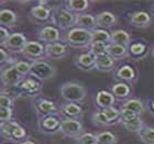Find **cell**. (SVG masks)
<instances>
[{"label":"cell","mask_w":154,"mask_h":144,"mask_svg":"<svg viewBox=\"0 0 154 144\" xmlns=\"http://www.w3.org/2000/svg\"><path fill=\"white\" fill-rule=\"evenodd\" d=\"M61 96L67 103H78L87 96V90L77 83H65L61 86Z\"/></svg>","instance_id":"1"},{"label":"cell","mask_w":154,"mask_h":144,"mask_svg":"<svg viewBox=\"0 0 154 144\" xmlns=\"http://www.w3.org/2000/svg\"><path fill=\"white\" fill-rule=\"evenodd\" d=\"M66 42L69 46H73V47H87L93 43V34H91V31L76 26L68 32L66 36Z\"/></svg>","instance_id":"2"},{"label":"cell","mask_w":154,"mask_h":144,"mask_svg":"<svg viewBox=\"0 0 154 144\" xmlns=\"http://www.w3.org/2000/svg\"><path fill=\"white\" fill-rule=\"evenodd\" d=\"M52 22L60 29H72L76 26V14L65 8H56L51 16Z\"/></svg>","instance_id":"3"},{"label":"cell","mask_w":154,"mask_h":144,"mask_svg":"<svg viewBox=\"0 0 154 144\" xmlns=\"http://www.w3.org/2000/svg\"><path fill=\"white\" fill-rule=\"evenodd\" d=\"M56 69L51 63L46 61L40 60L31 63V71H30V76L34 77L36 79L41 80H48L51 79L55 76Z\"/></svg>","instance_id":"4"},{"label":"cell","mask_w":154,"mask_h":144,"mask_svg":"<svg viewBox=\"0 0 154 144\" xmlns=\"http://www.w3.org/2000/svg\"><path fill=\"white\" fill-rule=\"evenodd\" d=\"M1 134L3 138L8 139L10 141H16V140H22L26 135V132L17 122L9 121L6 123H1Z\"/></svg>","instance_id":"5"},{"label":"cell","mask_w":154,"mask_h":144,"mask_svg":"<svg viewBox=\"0 0 154 144\" xmlns=\"http://www.w3.org/2000/svg\"><path fill=\"white\" fill-rule=\"evenodd\" d=\"M21 53L28 60H31L33 62L40 61L45 55V46L42 43H40V42L30 41L23 47Z\"/></svg>","instance_id":"6"},{"label":"cell","mask_w":154,"mask_h":144,"mask_svg":"<svg viewBox=\"0 0 154 144\" xmlns=\"http://www.w3.org/2000/svg\"><path fill=\"white\" fill-rule=\"evenodd\" d=\"M60 132L68 138L77 139L83 133V124L76 119H64L61 122Z\"/></svg>","instance_id":"7"},{"label":"cell","mask_w":154,"mask_h":144,"mask_svg":"<svg viewBox=\"0 0 154 144\" xmlns=\"http://www.w3.org/2000/svg\"><path fill=\"white\" fill-rule=\"evenodd\" d=\"M42 85H43V81L30 76L29 78H23L22 81L19 84V87L22 91L23 96L32 97L38 95L41 91Z\"/></svg>","instance_id":"8"},{"label":"cell","mask_w":154,"mask_h":144,"mask_svg":"<svg viewBox=\"0 0 154 144\" xmlns=\"http://www.w3.org/2000/svg\"><path fill=\"white\" fill-rule=\"evenodd\" d=\"M23 80V77L19 74L14 66H10V67L3 69L1 73V81H2L5 87L10 86H19V84Z\"/></svg>","instance_id":"9"},{"label":"cell","mask_w":154,"mask_h":144,"mask_svg":"<svg viewBox=\"0 0 154 144\" xmlns=\"http://www.w3.org/2000/svg\"><path fill=\"white\" fill-rule=\"evenodd\" d=\"M38 38H40V41L44 42L46 44L57 43L60 41V38H61V33H60V30L56 26H46L40 31Z\"/></svg>","instance_id":"10"},{"label":"cell","mask_w":154,"mask_h":144,"mask_svg":"<svg viewBox=\"0 0 154 144\" xmlns=\"http://www.w3.org/2000/svg\"><path fill=\"white\" fill-rule=\"evenodd\" d=\"M28 43L26 36L22 33H12L10 38L7 40L3 46H6L7 50H11L14 52H21L23 47Z\"/></svg>","instance_id":"11"},{"label":"cell","mask_w":154,"mask_h":144,"mask_svg":"<svg viewBox=\"0 0 154 144\" xmlns=\"http://www.w3.org/2000/svg\"><path fill=\"white\" fill-rule=\"evenodd\" d=\"M61 120L56 117V115H48L42 119L41 123H40V128L42 132L44 133H55V132L60 131V127H61Z\"/></svg>","instance_id":"12"},{"label":"cell","mask_w":154,"mask_h":144,"mask_svg":"<svg viewBox=\"0 0 154 144\" xmlns=\"http://www.w3.org/2000/svg\"><path fill=\"white\" fill-rule=\"evenodd\" d=\"M76 26L93 32L97 28L96 17L88 13H78L76 14Z\"/></svg>","instance_id":"13"},{"label":"cell","mask_w":154,"mask_h":144,"mask_svg":"<svg viewBox=\"0 0 154 144\" xmlns=\"http://www.w3.org/2000/svg\"><path fill=\"white\" fill-rule=\"evenodd\" d=\"M67 54V45L62 43L45 44V55L51 58H61Z\"/></svg>","instance_id":"14"},{"label":"cell","mask_w":154,"mask_h":144,"mask_svg":"<svg viewBox=\"0 0 154 144\" xmlns=\"http://www.w3.org/2000/svg\"><path fill=\"white\" fill-rule=\"evenodd\" d=\"M35 108H36V111H38L40 115H44V117L54 115H56V112L58 111L57 106H56L53 101L48 100V99L38 100L35 105Z\"/></svg>","instance_id":"15"},{"label":"cell","mask_w":154,"mask_h":144,"mask_svg":"<svg viewBox=\"0 0 154 144\" xmlns=\"http://www.w3.org/2000/svg\"><path fill=\"white\" fill-rule=\"evenodd\" d=\"M96 105L99 107L101 110L109 107H113L115 103V96L112 93H109L107 90H100L96 95Z\"/></svg>","instance_id":"16"},{"label":"cell","mask_w":154,"mask_h":144,"mask_svg":"<svg viewBox=\"0 0 154 144\" xmlns=\"http://www.w3.org/2000/svg\"><path fill=\"white\" fill-rule=\"evenodd\" d=\"M96 64V56L91 53H84L80 54L76 60V66L83 71H90L95 68Z\"/></svg>","instance_id":"17"},{"label":"cell","mask_w":154,"mask_h":144,"mask_svg":"<svg viewBox=\"0 0 154 144\" xmlns=\"http://www.w3.org/2000/svg\"><path fill=\"white\" fill-rule=\"evenodd\" d=\"M115 58H112L109 54H103L99 56H96V64H95V69L103 72L111 71L115 66Z\"/></svg>","instance_id":"18"},{"label":"cell","mask_w":154,"mask_h":144,"mask_svg":"<svg viewBox=\"0 0 154 144\" xmlns=\"http://www.w3.org/2000/svg\"><path fill=\"white\" fill-rule=\"evenodd\" d=\"M97 26H99L101 29L103 28H110L117 22V18L113 13L109 11H103V12L98 13L96 16Z\"/></svg>","instance_id":"19"},{"label":"cell","mask_w":154,"mask_h":144,"mask_svg":"<svg viewBox=\"0 0 154 144\" xmlns=\"http://www.w3.org/2000/svg\"><path fill=\"white\" fill-rule=\"evenodd\" d=\"M151 21V16L145 11H137L131 16L130 18V22L132 26H137V28H144L148 26L149 23Z\"/></svg>","instance_id":"20"},{"label":"cell","mask_w":154,"mask_h":144,"mask_svg":"<svg viewBox=\"0 0 154 144\" xmlns=\"http://www.w3.org/2000/svg\"><path fill=\"white\" fill-rule=\"evenodd\" d=\"M107 54H109L115 60H122V58L128 56L129 47L123 46V45L109 43L108 44V48H107Z\"/></svg>","instance_id":"21"},{"label":"cell","mask_w":154,"mask_h":144,"mask_svg":"<svg viewBox=\"0 0 154 144\" xmlns=\"http://www.w3.org/2000/svg\"><path fill=\"white\" fill-rule=\"evenodd\" d=\"M17 23V13L10 9H2L0 12V24L3 28H13Z\"/></svg>","instance_id":"22"},{"label":"cell","mask_w":154,"mask_h":144,"mask_svg":"<svg viewBox=\"0 0 154 144\" xmlns=\"http://www.w3.org/2000/svg\"><path fill=\"white\" fill-rule=\"evenodd\" d=\"M62 115H65V119H75L80 115L82 108L79 105L74 103H67L61 108Z\"/></svg>","instance_id":"23"},{"label":"cell","mask_w":154,"mask_h":144,"mask_svg":"<svg viewBox=\"0 0 154 144\" xmlns=\"http://www.w3.org/2000/svg\"><path fill=\"white\" fill-rule=\"evenodd\" d=\"M130 41H131V38H130L129 33L123 31V30H116L111 33V42L110 43L123 45V46L128 47L130 45Z\"/></svg>","instance_id":"24"},{"label":"cell","mask_w":154,"mask_h":144,"mask_svg":"<svg viewBox=\"0 0 154 144\" xmlns=\"http://www.w3.org/2000/svg\"><path fill=\"white\" fill-rule=\"evenodd\" d=\"M31 14L34 19L38 20V21H46L50 19L51 10L43 5H38V6L33 7L31 9Z\"/></svg>","instance_id":"25"},{"label":"cell","mask_w":154,"mask_h":144,"mask_svg":"<svg viewBox=\"0 0 154 144\" xmlns=\"http://www.w3.org/2000/svg\"><path fill=\"white\" fill-rule=\"evenodd\" d=\"M89 1L87 0H69L67 2V9L75 14L83 13L85 10L88 9Z\"/></svg>","instance_id":"26"},{"label":"cell","mask_w":154,"mask_h":144,"mask_svg":"<svg viewBox=\"0 0 154 144\" xmlns=\"http://www.w3.org/2000/svg\"><path fill=\"white\" fill-rule=\"evenodd\" d=\"M122 124L125 128V130L132 132V133H139L144 125H143V120L140 118V115L135 118L128 120V121H122Z\"/></svg>","instance_id":"27"},{"label":"cell","mask_w":154,"mask_h":144,"mask_svg":"<svg viewBox=\"0 0 154 144\" xmlns=\"http://www.w3.org/2000/svg\"><path fill=\"white\" fill-rule=\"evenodd\" d=\"M122 108L131 110V111L134 112L137 115H140L144 112V105H143V103H142L141 100H139V99H130V100H128V101H125V103H123Z\"/></svg>","instance_id":"28"},{"label":"cell","mask_w":154,"mask_h":144,"mask_svg":"<svg viewBox=\"0 0 154 144\" xmlns=\"http://www.w3.org/2000/svg\"><path fill=\"white\" fill-rule=\"evenodd\" d=\"M117 77L121 80H127V81H131L134 79L135 73L134 69L130 66V65H123L117 71Z\"/></svg>","instance_id":"29"},{"label":"cell","mask_w":154,"mask_h":144,"mask_svg":"<svg viewBox=\"0 0 154 144\" xmlns=\"http://www.w3.org/2000/svg\"><path fill=\"white\" fill-rule=\"evenodd\" d=\"M138 135L144 144H154V128L152 127H143Z\"/></svg>","instance_id":"30"},{"label":"cell","mask_w":154,"mask_h":144,"mask_svg":"<svg viewBox=\"0 0 154 144\" xmlns=\"http://www.w3.org/2000/svg\"><path fill=\"white\" fill-rule=\"evenodd\" d=\"M91 34H93V42H101L106 44H109V42H111V33L106 30L96 29L91 32Z\"/></svg>","instance_id":"31"},{"label":"cell","mask_w":154,"mask_h":144,"mask_svg":"<svg viewBox=\"0 0 154 144\" xmlns=\"http://www.w3.org/2000/svg\"><path fill=\"white\" fill-rule=\"evenodd\" d=\"M112 93L113 96L119 98V99L127 98L130 95V87L123 83L116 84L115 86H112Z\"/></svg>","instance_id":"32"},{"label":"cell","mask_w":154,"mask_h":144,"mask_svg":"<svg viewBox=\"0 0 154 144\" xmlns=\"http://www.w3.org/2000/svg\"><path fill=\"white\" fill-rule=\"evenodd\" d=\"M97 143L98 144H116L117 138L111 132L103 131L97 134Z\"/></svg>","instance_id":"33"},{"label":"cell","mask_w":154,"mask_h":144,"mask_svg":"<svg viewBox=\"0 0 154 144\" xmlns=\"http://www.w3.org/2000/svg\"><path fill=\"white\" fill-rule=\"evenodd\" d=\"M101 111L103 112V115H106V118L108 119V121L110 122V124L116 121H120L121 119V113L118 109H116L115 107H109V108L103 109Z\"/></svg>","instance_id":"34"},{"label":"cell","mask_w":154,"mask_h":144,"mask_svg":"<svg viewBox=\"0 0 154 144\" xmlns=\"http://www.w3.org/2000/svg\"><path fill=\"white\" fill-rule=\"evenodd\" d=\"M1 93L7 95V96L9 97L10 99H12L13 101L17 100L19 97L23 96L22 91L20 89L19 86H10V87H5L2 90H1Z\"/></svg>","instance_id":"35"},{"label":"cell","mask_w":154,"mask_h":144,"mask_svg":"<svg viewBox=\"0 0 154 144\" xmlns=\"http://www.w3.org/2000/svg\"><path fill=\"white\" fill-rule=\"evenodd\" d=\"M108 44L106 43H101V42H93L90 45V53L94 54L95 56H99V55L106 54Z\"/></svg>","instance_id":"36"},{"label":"cell","mask_w":154,"mask_h":144,"mask_svg":"<svg viewBox=\"0 0 154 144\" xmlns=\"http://www.w3.org/2000/svg\"><path fill=\"white\" fill-rule=\"evenodd\" d=\"M146 52V46L143 43H132L129 47V53L135 57H140L145 54Z\"/></svg>","instance_id":"37"},{"label":"cell","mask_w":154,"mask_h":144,"mask_svg":"<svg viewBox=\"0 0 154 144\" xmlns=\"http://www.w3.org/2000/svg\"><path fill=\"white\" fill-rule=\"evenodd\" d=\"M91 120H93L94 124L99 125V127H106V125L110 124V122L108 121V119L106 118V115H103V111H96L95 113H93Z\"/></svg>","instance_id":"38"},{"label":"cell","mask_w":154,"mask_h":144,"mask_svg":"<svg viewBox=\"0 0 154 144\" xmlns=\"http://www.w3.org/2000/svg\"><path fill=\"white\" fill-rule=\"evenodd\" d=\"M77 144H95L97 143V135L86 132V133H82V134L76 139Z\"/></svg>","instance_id":"39"},{"label":"cell","mask_w":154,"mask_h":144,"mask_svg":"<svg viewBox=\"0 0 154 144\" xmlns=\"http://www.w3.org/2000/svg\"><path fill=\"white\" fill-rule=\"evenodd\" d=\"M13 66L16 67V69L19 72V74L22 77L26 76V75H30V71H31V64L28 63V62L24 61H19L14 63Z\"/></svg>","instance_id":"40"},{"label":"cell","mask_w":154,"mask_h":144,"mask_svg":"<svg viewBox=\"0 0 154 144\" xmlns=\"http://www.w3.org/2000/svg\"><path fill=\"white\" fill-rule=\"evenodd\" d=\"M12 118V109L11 108H0V121L1 123L9 122Z\"/></svg>","instance_id":"41"},{"label":"cell","mask_w":154,"mask_h":144,"mask_svg":"<svg viewBox=\"0 0 154 144\" xmlns=\"http://www.w3.org/2000/svg\"><path fill=\"white\" fill-rule=\"evenodd\" d=\"M120 113H121V119H120V122L128 121V120H131V119L135 118V117H138L134 112H132L131 110L125 109V108H122L121 110H120Z\"/></svg>","instance_id":"42"},{"label":"cell","mask_w":154,"mask_h":144,"mask_svg":"<svg viewBox=\"0 0 154 144\" xmlns=\"http://www.w3.org/2000/svg\"><path fill=\"white\" fill-rule=\"evenodd\" d=\"M12 106H13V100L10 99L7 95H5V93H1V96H0V107H2V108H11L12 109Z\"/></svg>","instance_id":"43"},{"label":"cell","mask_w":154,"mask_h":144,"mask_svg":"<svg viewBox=\"0 0 154 144\" xmlns=\"http://www.w3.org/2000/svg\"><path fill=\"white\" fill-rule=\"evenodd\" d=\"M10 35H11V34L9 33V30L7 29V28H3V26L0 28V43H1L2 46L7 42V40L10 38Z\"/></svg>","instance_id":"44"},{"label":"cell","mask_w":154,"mask_h":144,"mask_svg":"<svg viewBox=\"0 0 154 144\" xmlns=\"http://www.w3.org/2000/svg\"><path fill=\"white\" fill-rule=\"evenodd\" d=\"M0 52H1V64L6 63V62H7V63H9V62L11 61V58H10L9 54H8V52H7L3 47H1Z\"/></svg>","instance_id":"45"},{"label":"cell","mask_w":154,"mask_h":144,"mask_svg":"<svg viewBox=\"0 0 154 144\" xmlns=\"http://www.w3.org/2000/svg\"><path fill=\"white\" fill-rule=\"evenodd\" d=\"M19 144H34L32 141H29V140H26V141H23V142H20Z\"/></svg>","instance_id":"46"},{"label":"cell","mask_w":154,"mask_h":144,"mask_svg":"<svg viewBox=\"0 0 154 144\" xmlns=\"http://www.w3.org/2000/svg\"><path fill=\"white\" fill-rule=\"evenodd\" d=\"M151 108H152V110L154 111V100L152 101V103H151Z\"/></svg>","instance_id":"47"},{"label":"cell","mask_w":154,"mask_h":144,"mask_svg":"<svg viewBox=\"0 0 154 144\" xmlns=\"http://www.w3.org/2000/svg\"><path fill=\"white\" fill-rule=\"evenodd\" d=\"M152 56H153V57H154V48H153V50H152Z\"/></svg>","instance_id":"48"},{"label":"cell","mask_w":154,"mask_h":144,"mask_svg":"<svg viewBox=\"0 0 154 144\" xmlns=\"http://www.w3.org/2000/svg\"><path fill=\"white\" fill-rule=\"evenodd\" d=\"M95 144H98V143H95Z\"/></svg>","instance_id":"49"}]
</instances>
